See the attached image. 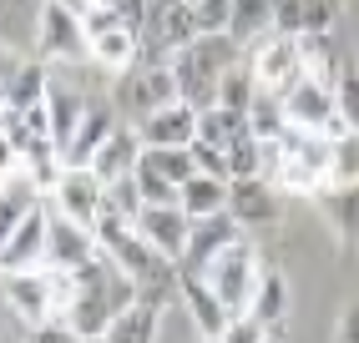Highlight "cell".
Masks as SVG:
<instances>
[{
	"instance_id": "obj_1",
	"label": "cell",
	"mask_w": 359,
	"mask_h": 343,
	"mask_svg": "<svg viewBox=\"0 0 359 343\" xmlns=\"http://www.w3.org/2000/svg\"><path fill=\"white\" fill-rule=\"evenodd\" d=\"M132 303H137V283L107 253H97L86 267H76V298H71V308H66V323L91 343V338H107V328Z\"/></svg>"
},
{
	"instance_id": "obj_2",
	"label": "cell",
	"mask_w": 359,
	"mask_h": 343,
	"mask_svg": "<svg viewBox=\"0 0 359 343\" xmlns=\"http://www.w3.org/2000/svg\"><path fill=\"white\" fill-rule=\"evenodd\" d=\"M97 248L137 283V293H172L177 288V262L162 258L127 217H102L97 223Z\"/></svg>"
},
{
	"instance_id": "obj_3",
	"label": "cell",
	"mask_w": 359,
	"mask_h": 343,
	"mask_svg": "<svg viewBox=\"0 0 359 343\" xmlns=\"http://www.w3.org/2000/svg\"><path fill=\"white\" fill-rule=\"evenodd\" d=\"M248 51L238 46L233 36H198L193 46H182V51H172V76H177V96L187 106H212L218 102V81L223 71L238 66Z\"/></svg>"
},
{
	"instance_id": "obj_4",
	"label": "cell",
	"mask_w": 359,
	"mask_h": 343,
	"mask_svg": "<svg viewBox=\"0 0 359 343\" xmlns=\"http://www.w3.org/2000/svg\"><path fill=\"white\" fill-rule=\"evenodd\" d=\"M203 278H208V288L223 298V308H228L233 318H248L253 293H258V283H263V262H258V248L248 242V232L238 237V242H228V248L203 267Z\"/></svg>"
},
{
	"instance_id": "obj_5",
	"label": "cell",
	"mask_w": 359,
	"mask_h": 343,
	"mask_svg": "<svg viewBox=\"0 0 359 343\" xmlns=\"http://www.w3.org/2000/svg\"><path fill=\"white\" fill-rule=\"evenodd\" d=\"M283 116H289V127L314 132V136H324V141L349 136L344 116H339V102H334V86H324V81H314V76H304V81H294L289 91H283Z\"/></svg>"
},
{
	"instance_id": "obj_6",
	"label": "cell",
	"mask_w": 359,
	"mask_h": 343,
	"mask_svg": "<svg viewBox=\"0 0 359 343\" xmlns=\"http://www.w3.org/2000/svg\"><path fill=\"white\" fill-rule=\"evenodd\" d=\"M36 51L46 61H86L91 41L81 26V10L66 6V0H41L36 10Z\"/></svg>"
},
{
	"instance_id": "obj_7",
	"label": "cell",
	"mask_w": 359,
	"mask_h": 343,
	"mask_svg": "<svg viewBox=\"0 0 359 343\" xmlns=\"http://www.w3.org/2000/svg\"><path fill=\"white\" fill-rule=\"evenodd\" d=\"M167 102H182L177 96V76H172V61H132L116 81V106H127L132 116H147Z\"/></svg>"
},
{
	"instance_id": "obj_8",
	"label": "cell",
	"mask_w": 359,
	"mask_h": 343,
	"mask_svg": "<svg viewBox=\"0 0 359 343\" xmlns=\"http://www.w3.org/2000/svg\"><path fill=\"white\" fill-rule=\"evenodd\" d=\"M248 66H253L258 91H278V96L289 91L294 81L309 76L304 51H299V36H269V41L248 46Z\"/></svg>"
},
{
	"instance_id": "obj_9",
	"label": "cell",
	"mask_w": 359,
	"mask_h": 343,
	"mask_svg": "<svg viewBox=\"0 0 359 343\" xmlns=\"http://www.w3.org/2000/svg\"><path fill=\"white\" fill-rule=\"evenodd\" d=\"M51 197H56V212H61V217H71V223H81V227L97 232L107 182H102L91 167H66L61 177H56V187H51Z\"/></svg>"
},
{
	"instance_id": "obj_10",
	"label": "cell",
	"mask_w": 359,
	"mask_h": 343,
	"mask_svg": "<svg viewBox=\"0 0 359 343\" xmlns=\"http://www.w3.org/2000/svg\"><path fill=\"white\" fill-rule=\"evenodd\" d=\"M228 212L238 217V227H243V232L278 227L283 223V192L269 177H238L233 192H228Z\"/></svg>"
},
{
	"instance_id": "obj_11",
	"label": "cell",
	"mask_w": 359,
	"mask_h": 343,
	"mask_svg": "<svg viewBox=\"0 0 359 343\" xmlns=\"http://www.w3.org/2000/svg\"><path fill=\"white\" fill-rule=\"evenodd\" d=\"M132 227H137L142 237H147L162 258L182 262V253H187V232H193V217H187L177 202H167V207L147 202V207H142V212L132 217Z\"/></svg>"
},
{
	"instance_id": "obj_12",
	"label": "cell",
	"mask_w": 359,
	"mask_h": 343,
	"mask_svg": "<svg viewBox=\"0 0 359 343\" xmlns=\"http://www.w3.org/2000/svg\"><path fill=\"white\" fill-rule=\"evenodd\" d=\"M243 237V227H238L233 212H212V217H193V232H187V253L177 262V273H203V267L218 258L228 242Z\"/></svg>"
},
{
	"instance_id": "obj_13",
	"label": "cell",
	"mask_w": 359,
	"mask_h": 343,
	"mask_svg": "<svg viewBox=\"0 0 359 343\" xmlns=\"http://www.w3.org/2000/svg\"><path fill=\"white\" fill-rule=\"evenodd\" d=\"M137 141L142 146H193L198 141V106L167 102L147 116H137Z\"/></svg>"
},
{
	"instance_id": "obj_14",
	"label": "cell",
	"mask_w": 359,
	"mask_h": 343,
	"mask_svg": "<svg viewBox=\"0 0 359 343\" xmlns=\"http://www.w3.org/2000/svg\"><path fill=\"white\" fill-rule=\"evenodd\" d=\"M116 127H122V121H116V106H111V102H86L76 132H71V141L61 146V162H66V167H91V157L107 146V136H111Z\"/></svg>"
},
{
	"instance_id": "obj_15",
	"label": "cell",
	"mask_w": 359,
	"mask_h": 343,
	"mask_svg": "<svg viewBox=\"0 0 359 343\" xmlns=\"http://www.w3.org/2000/svg\"><path fill=\"white\" fill-rule=\"evenodd\" d=\"M97 232L71 223V217H51V232H46V262L51 267H66V273H76V267H86L91 258H97Z\"/></svg>"
},
{
	"instance_id": "obj_16",
	"label": "cell",
	"mask_w": 359,
	"mask_h": 343,
	"mask_svg": "<svg viewBox=\"0 0 359 343\" xmlns=\"http://www.w3.org/2000/svg\"><path fill=\"white\" fill-rule=\"evenodd\" d=\"M177 293H182V303H187V318L198 323L203 338H223L228 323H233V313L223 308V298L208 288L203 273H177Z\"/></svg>"
},
{
	"instance_id": "obj_17",
	"label": "cell",
	"mask_w": 359,
	"mask_h": 343,
	"mask_svg": "<svg viewBox=\"0 0 359 343\" xmlns=\"http://www.w3.org/2000/svg\"><path fill=\"white\" fill-rule=\"evenodd\" d=\"M46 232H51V212L31 207L26 212V223H20L11 237H6V248H0V262H6V273H15V267H41L46 262Z\"/></svg>"
},
{
	"instance_id": "obj_18",
	"label": "cell",
	"mask_w": 359,
	"mask_h": 343,
	"mask_svg": "<svg viewBox=\"0 0 359 343\" xmlns=\"http://www.w3.org/2000/svg\"><path fill=\"white\" fill-rule=\"evenodd\" d=\"M314 207L324 212V223L334 227L344 253H359V182H344V187H324Z\"/></svg>"
},
{
	"instance_id": "obj_19",
	"label": "cell",
	"mask_w": 359,
	"mask_h": 343,
	"mask_svg": "<svg viewBox=\"0 0 359 343\" xmlns=\"http://www.w3.org/2000/svg\"><path fill=\"white\" fill-rule=\"evenodd\" d=\"M162 303H167V293H137V303L107 328V343H157Z\"/></svg>"
},
{
	"instance_id": "obj_20",
	"label": "cell",
	"mask_w": 359,
	"mask_h": 343,
	"mask_svg": "<svg viewBox=\"0 0 359 343\" xmlns=\"http://www.w3.org/2000/svg\"><path fill=\"white\" fill-rule=\"evenodd\" d=\"M137 162H142V141H137V127H116L111 136H107V146L97 157H91V172H97L102 182H116V177H127V172H137Z\"/></svg>"
},
{
	"instance_id": "obj_21",
	"label": "cell",
	"mask_w": 359,
	"mask_h": 343,
	"mask_svg": "<svg viewBox=\"0 0 359 343\" xmlns=\"http://www.w3.org/2000/svg\"><path fill=\"white\" fill-rule=\"evenodd\" d=\"M228 192H233L228 177H208V172H198V177H187L177 187V207L187 217H212V212H228Z\"/></svg>"
},
{
	"instance_id": "obj_22",
	"label": "cell",
	"mask_w": 359,
	"mask_h": 343,
	"mask_svg": "<svg viewBox=\"0 0 359 343\" xmlns=\"http://www.w3.org/2000/svg\"><path fill=\"white\" fill-rule=\"evenodd\" d=\"M248 318H253L258 328L278 333V323L289 318V278H283V273H273V267H263V283H258V293H253V308H248Z\"/></svg>"
},
{
	"instance_id": "obj_23",
	"label": "cell",
	"mask_w": 359,
	"mask_h": 343,
	"mask_svg": "<svg viewBox=\"0 0 359 343\" xmlns=\"http://www.w3.org/2000/svg\"><path fill=\"white\" fill-rule=\"evenodd\" d=\"M86 102H91V96L71 91L66 81H56V76H51V91H46V111H51V141H56V152L71 141V132H76V121H81Z\"/></svg>"
},
{
	"instance_id": "obj_24",
	"label": "cell",
	"mask_w": 359,
	"mask_h": 343,
	"mask_svg": "<svg viewBox=\"0 0 359 343\" xmlns=\"http://www.w3.org/2000/svg\"><path fill=\"white\" fill-rule=\"evenodd\" d=\"M198 136L228 152L233 141L253 136V121H248V111H233V106H218V102H212V106H203V111H198Z\"/></svg>"
},
{
	"instance_id": "obj_25",
	"label": "cell",
	"mask_w": 359,
	"mask_h": 343,
	"mask_svg": "<svg viewBox=\"0 0 359 343\" xmlns=\"http://www.w3.org/2000/svg\"><path fill=\"white\" fill-rule=\"evenodd\" d=\"M228 36L243 46H258L273 36V0H233V20H228Z\"/></svg>"
},
{
	"instance_id": "obj_26",
	"label": "cell",
	"mask_w": 359,
	"mask_h": 343,
	"mask_svg": "<svg viewBox=\"0 0 359 343\" xmlns=\"http://www.w3.org/2000/svg\"><path fill=\"white\" fill-rule=\"evenodd\" d=\"M137 51H142V36L127 31V26H111L102 36H91V61L102 71H111V76H122V71L137 61Z\"/></svg>"
},
{
	"instance_id": "obj_27",
	"label": "cell",
	"mask_w": 359,
	"mask_h": 343,
	"mask_svg": "<svg viewBox=\"0 0 359 343\" xmlns=\"http://www.w3.org/2000/svg\"><path fill=\"white\" fill-rule=\"evenodd\" d=\"M46 91H51V71H46L41 61H26L11 76V86H6V106H15V111H31V106H41L46 102Z\"/></svg>"
},
{
	"instance_id": "obj_28",
	"label": "cell",
	"mask_w": 359,
	"mask_h": 343,
	"mask_svg": "<svg viewBox=\"0 0 359 343\" xmlns=\"http://www.w3.org/2000/svg\"><path fill=\"white\" fill-rule=\"evenodd\" d=\"M334 36H339V31H334ZM334 36H299V51H304L309 76L324 81V86H334V76H339V66H344V56H339V46H334Z\"/></svg>"
},
{
	"instance_id": "obj_29",
	"label": "cell",
	"mask_w": 359,
	"mask_h": 343,
	"mask_svg": "<svg viewBox=\"0 0 359 343\" xmlns=\"http://www.w3.org/2000/svg\"><path fill=\"white\" fill-rule=\"evenodd\" d=\"M248 121H253V136L258 141H278L283 127H289V116H283V96L278 91H258L253 106H248Z\"/></svg>"
},
{
	"instance_id": "obj_30",
	"label": "cell",
	"mask_w": 359,
	"mask_h": 343,
	"mask_svg": "<svg viewBox=\"0 0 359 343\" xmlns=\"http://www.w3.org/2000/svg\"><path fill=\"white\" fill-rule=\"evenodd\" d=\"M253 96H258V81H253V66H248V56H243L238 66L223 71V81H218V106L248 111V106H253Z\"/></svg>"
},
{
	"instance_id": "obj_31",
	"label": "cell",
	"mask_w": 359,
	"mask_h": 343,
	"mask_svg": "<svg viewBox=\"0 0 359 343\" xmlns=\"http://www.w3.org/2000/svg\"><path fill=\"white\" fill-rule=\"evenodd\" d=\"M142 162H152L162 177H172L177 187L187 177H198V162H193V146H142Z\"/></svg>"
},
{
	"instance_id": "obj_32",
	"label": "cell",
	"mask_w": 359,
	"mask_h": 343,
	"mask_svg": "<svg viewBox=\"0 0 359 343\" xmlns=\"http://www.w3.org/2000/svg\"><path fill=\"white\" fill-rule=\"evenodd\" d=\"M142 207H147V202H142V187H137L132 172H127V177H116V182H107L102 217H127V223H132V217H137Z\"/></svg>"
},
{
	"instance_id": "obj_33",
	"label": "cell",
	"mask_w": 359,
	"mask_h": 343,
	"mask_svg": "<svg viewBox=\"0 0 359 343\" xmlns=\"http://www.w3.org/2000/svg\"><path fill=\"white\" fill-rule=\"evenodd\" d=\"M334 102H339L344 127H349V132H359V61H354V56H344L339 76H334Z\"/></svg>"
},
{
	"instance_id": "obj_34",
	"label": "cell",
	"mask_w": 359,
	"mask_h": 343,
	"mask_svg": "<svg viewBox=\"0 0 359 343\" xmlns=\"http://www.w3.org/2000/svg\"><path fill=\"white\" fill-rule=\"evenodd\" d=\"M344 182H359V132L339 136L329 152V187H344Z\"/></svg>"
},
{
	"instance_id": "obj_35",
	"label": "cell",
	"mask_w": 359,
	"mask_h": 343,
	"mask_svg": "<svg viewBox=\"0 0 359 343\" xmlns=\"http://www.w3.org/2000/svg\"><path fill=\"white\" fill-rule=\"evenodd\" d=\"M344 20V0H304V31L299 36H334Z\"/></svg>"
},
{
	"instance_id": "obj_36",
	"label": "cell",
	"mask_w": 359,
	"mask_h": 343,
	"mask_svg": "<svg viewBox=\"0 0 359 343\" xmlns=\"http://www.w3.org/2000/svg\"><path fill=\"white\" fill-rule=\"evenodd\" d=\"M132 177H137V187H142V202H157V207L177 202V182H172V177H162L152 162H137Z\"/></svg>"
},
{
	"instance_id": "obj_37",
	"label": "cell",
	"mask_w": 359,
	"mask_h": 343,
	"mask_svg": "<svg viewBox=\"0 0 359 343\" xmlns=\"http://www.w3.org/2000/svg\"><path fill=\"white\" fill-rule=\"evenodd\" d=\"M193 20H198V36H228L233 0H193Z\"/></svg>"
},
{
	"instance_id": "obj_38",
	"label": "cell",
	"mask_w": 359,
	"mask_h": 343,
	"mask_svg": "<svg viewBox=\"0 0 359 343\" xmlns=\"http://www.w3.org/2000/svg\"><path fill=\"white\" fill-rule=\"evenodd\" d=\"M193 162H198V172H208V177H228V152H223V146H212V141H203V136L193 141Z\"/></svg>"
},
{
	"instance_id": "obj_39",
	"label": "cell",
	"mask_w": 359,
	"mask_h": 343,
	"mask_svg": "<svg viewBox=\"0 0 359 343\" xmlns=\"http://www.w3.org/2000/svg\"><path fill=\"white\" fill-rule=\"evenodd\" d=\"M304 31V0H273V36H299Z\"/></svg>"
},
{
	"instance_id": "obj_40",
	"label": "cell",
	"mask_w": 359,
	"mask_h": 343,
	"mask_svg": "<svg viewBox=\"0 0 359 343\" xmlns=\"http://www.w3.org/2000/svg\"><path fill=\"white\" fill-rule=\"evenodd\" d=\"M102 6H107L116 20H122L127 31H137V36H142V26H147V6H152V0H102Z\"/></svg>"
},
{
	"instance_id": "obj_41",
	"label": "cell",
	"mask_w": 359,
	"mask_h": 343,
	"mask_svg": "<svg viewBox=\"0 0 359 343\" xmlns=\"http://www.w3.org/2000/svg\"><path fill=\"white\" fill-rule=\"evenodd\" d=\"M26 343H86L76 328L66 323V318H56V323H41V328H31V338Z\"/></svg>"
},
{
	"instance_id": "obj_42",
	"label": "cell",
	"mask_w": 359,
	"mask_h": 343,
	"mask_svg": "<svg viewBox=\"0 0 359 343\" xmlns=\"http://www.w3.org/2000/svg\"><path fill=\"white\" fill-rule=\"evenodd\" d=\"M20 172H26V152H20V146L0 132V182H11V177H20Z\"/></svg>"
},
{
	"instance_id": "obj_43",
	"label": "cell",
	"mask_w": 359,
	"mask_h": 343,
	"mask_svg": "<svg viewBox=\"0 0 359 343\" xmlns=\"http://www.w3.org/2000/svg\"><path fill=\"white\" fill-rule=\"evenodd\" d=\"M263 338H269V328H258L253 318H233L223 333V343H263Z\"/></svg>"
},
{
	"instance_id": "obj_44",
	"label": "cell",
	"mask_w": 359,
	"mask_h": 343,
	"mask_svg": "<svg viewBox=\"0 0 359 343\" xmlns=\"http://www.w3.org/2000/svg\"><path fill=\"white\" fill-rule=\"evenodd\" d=\"M334 343H359V298L339 313V323H334Z\"/></svg>"
},
{
	"instance_id": "obj_45",
	"label": "cell",
	"mask_w": 359,
	"mask_h": 343,
	"mask_svg": "<svg viewBox=\"0 0 359 343\" xmlns=\"http://www.w3.org/2000/svg\"><path fill=\"white\" fill-rule=\"evenodd\" d=\"M20 66H26V61H20L11 46H0V96H6V86H11V76H15Z\"/></svg>"
},
{
	"instance_id": "obj_46",
	"label": "cell",
	"mask_w": 359,
	"mask_h": 343,
	"mask_svg": "<svg viewBox=\"0 0 359 343\" xmlns=\"http://www.w3.org/2000/svg\"><path fill=\"white\" fill-rule=\"evenodd\" d=\"M66 6H76V10H86V6H97V0H66Z\"/></svg>"
},
{
	"instance_id": "obj_47",
	"label": "cell",
	"mask_w": 359,
	"mask_h": 343,
	"mask_svg": "<svg viewBox=\"0 0 359 343\" xmlns=\"http://www.w3.org/2000/svg\"><path fill=\"white\" fill-rule=\"evenodd\" d=\"M263 343H283V338H278V333H269V338H263Z\"/></svg>"
},
{
	"instance_id": "obj_48",
	"label": "cell",
	"mask_w": 359,
	"mask_h": 343,
	"mask_svg": "<svg viewBox=\"0 0 359 343\" xmlns=\"http://www.w3.org/2000/svg\"><path fill=\"white\" fill-rule=\"evenodd\" d=\"M167 6H193V0H167Z\"/></svg>"
},
{
	"instance_id": "obj_49",
	"label": "cell",
	"mask_w": 359,
	"mask_h": 343,
	"mask_svg": "<svg viewBox=\"0 0 359 343\" xmlns=\"http://www.w3.org/2000/svg\"><path fill=\"white\" fill-rule=\"evenodd\" d=\"M0 116H6V96H0Z\"/></svg>"
},
{
	"instance_id": "obj_50",
	"label": "cell",
	"mask_w": 359,
	"mask_h": 343,
	"mask_svg": "<svg viewBox=\"0 0 359 343\" xmlns=\"http://www.w3.org/2000/svg\"><path fill=\"white\" fill-rule=\"evenodd\" d=\"M0 283H6V262H0Z\"/></svg>"
},
{
	"instance_id": "obj_51",
	"label": "cell",
	"mask_w": 359,
	"mask_h": 343,
	"mask_svg": "<svg viewBox=\"0 0 359 343\" xmlns=\"http://www.w3.org/2000/svg\"><path fill=\"white\" fill-rule=\"evenodd\" d=\"M203 343H223V338H203Z\"/></svg>"
},
{
	"instance_id": "obj_52",
	"label": "cell",
	"mask_w": 359,
	"mask_h": 343,
	"mask_svg": "<svg viewBox=\"0 0 359 343\" xmlns=\"http://www.w3.org/2000/svg\"><path fill=\"white\" fill-rule=\"evenodd\" d=\"M0 187H6V182H0Z\"/></svg>"
}]
</instances>
